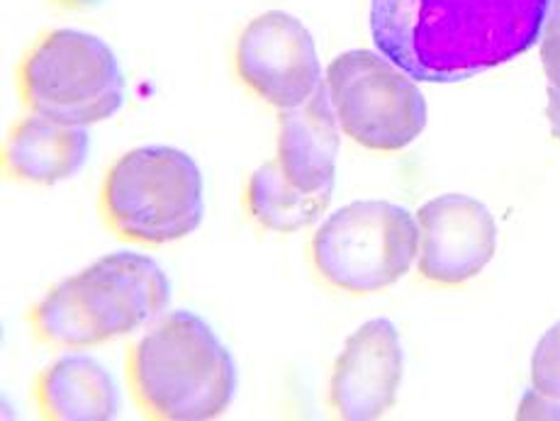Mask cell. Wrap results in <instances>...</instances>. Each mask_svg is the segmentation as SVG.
I'll return each instance as SVG.
<instances>
[{
  "label": "cell",
  "mask_w": 560,
  "mask_h": 421,
  "mask_svg": "<svg viewBox=\"0 0 560 421\" xmlns=\"http://www.w3.org/2000/svg\"><path fill=\"white\" fill-rule=\"evenodd\" d=\"M32 399L47 421H110L120 412L113 375L91 355H61L42 369Z\"/></svg>",
  "instance_id": "4fadbf2b"
},
{
  "label": "cell",
  "mask_w": 560,
  "mask_h": 421,
  "mask_svg": "<svg viewBox=\"0 0 560 421\" xmlns=\"http://www.w3.org/2000/svg\"><path fill=\"white\" fill-rule=\"evenodd\" d=\"M417 268L427 283L458 288L478 278L498 248V222L488 204L448 192L417 210Z\"/></svg>",
  "instance_id": "9c48e42d"
},
{
  "label": "cell",
  "mask_w": 560,
  "mask_h": 421,
  "mask_svg": "<svg viewBox=\"0 0 560 421\" xmlns=\"http://www.w3.org/2000/svg\"><path fill=\"white\" fill-rule=\"evenodd\" d=\"M516 419H546V421H560V399L546 397L534 387L524 393L520 409H516Z\"/></svg>",
  "instance_id": "e0dca14e"
},
{
  "label": "cell",
  "mask_w": 560,
  "mask_h": 421,
  "mask_svg": "<svg viewBox=\"0 0 560 421\" xmlns=\"http://www.w3.org/2000/svg\"><path fill=\"white\" fill-rule=\"evenodd\" d=\"M339 129L327 81L303 105L278 113L276 161L290 183L310 192L334 188L341 147Z\"/></svg>",
  "instance_id": "8fae6325"
},
{
  "label": "cell",
  "mask_w": 560,
  "mask_h": 421,
  "mask_svg": "<svg viewBox=\"0 0 560 421\" xmlns=\"http://www.w3.org/2000/svg\"><path fill=\"white\" fill-rule=\"evenodd\" d=\"M98 210L107 230L127 244L186 239L205 218V183L196 159L166 144L125 151L105 171Z\"/></svg>",
  "instance_id": "277c9868"
},
{
  "label": "cell",
  "mask_w": 560,
  "mask_h": 421,
  "mask_svg": "<svg viewBox=\"0 0 560 421\" xmlns=\"http://www.w3.org/2000/svg\"><path fill=\"white\" fill-rule=\"evenodd\" d=\"M91 151L89 127H69L27 115L8 129L3 174L25 186H57L85 166Z\"/></svg>",
  "instance_id": "7c38bea8"
},
{
  "label": "cell",
  "mask_w": 560,
  "mask_h": 421,
  "mask_svg": "<svg viewBox=\"0 0 560 421\" xmlns=\"http://www.w3.org/2000/svg\"><path fill=\"white\" fill-rule=\"evenodd\" d=\"M168 300L171 283L154 258L117 252L49 288L27 321L49 349H93L154 321Z\"/></svg>",
  "instance_id": "3957f363"
},
{
  "label": "cell",
  "mask_w": 560,
  "mask_h": 421,
  "mask_svg": "<svg viewBox=\"0 0 560 421\" xmlns=\"http://www.w3.org/2000/svg\"><path fill=\"white\" fill-rule=\"evenodd\" d=\"M405 353L390 319H371L343 343L329 381V407L343 421H373L397 402Z\"/></svg>",
  "instance_id": "30bf717a"
},
{
  "label": "cell",
  "mask_w": 560,
  "mask_h": 421,
  "mask_svg": "<svg viewBox=\"0 0 560 421\" xmlns=\"http://www.w3.org/2000/svg\"><path fill=\"white\" fill-rule=\"evenodd\" d=\"M417 256V214L387 200L343 204L310 242V261L322 283L347 295H375L393 288Z\"/></svg>",
  "instance_id": "8992f818"
},
{
  "label": "cell",
  "mask_w": 560,
  "mask_h": 421,
  "mask_svg": "<svg viewBox=\"0 0 560 421\" xmlns=\"http://www.w3.org/2000/svg\"><path fill=\"white\" fill-rule=\"evenodd\" d=\"M334 188L303 190L280 171L278 161H266L246 180L244 208L266 232L293 234L307 230L327 212Z\"/></svg>",
  "instance_id": "5bb4252c"
},
{
  "label": "cell",
  "mask_w": 560,
  "mask_h": 421,
  "mask_svg": "<svg viewBox=\"0 0 560 421\" xmlns=\"http://www.w3.org/2000/svg\"><path fill=\"white\" fill-rule=\"evenodd\" d=\"M15 89L30 115L69 127L110 120L127 101L113 47L73 27L47 30L32 42L15 67Z\"/></svg>",
  "instance_id": "5b68a950"
},
{
  "label": "cell",
  "mask_w": 560,
  "mask_h": 421,
  "mask_svg": "<svg viewBox=\"0 0 560 421\" xmlns=\"http://www.w3.org/2000/svg\"><path fill=\"white\" fill-rule=\"evenodd\" d=\"M232 61L244 89L278 113L303 105L325 83L310 30L283 10H268L246 23Z\"/></svg>",
  "instance_id": "ba28073f"
},
{
  "label": "cell",
  "mask_w": 560,
  "mask_h": 421,
  "mask_svg": "<svg viewBox=\"0 0 560 421\" xmlns=\"http://www.w3.org/2000/svg\"><path fill=\"white\" fill-rule=\"evenodd\" d=\"M551 0H371L375 49L417 83H463L541 42Z\"/></svg>",
  "instance_id": "6da1fadb"
},
{
  "label": "cell",
  "mask_w": 560,
  "mask_h": 421,
  "mask_svg": "<svg viewBox=\"0 0 560 421\" xmlns=\"http://www.w3.org/2000/svg\"><path fill=\"white\" fill-rule=\"evenodd\" d=\"M532 387L546 397L560 399V321L536 343L532 355Z\"/></svg>",
  "instance_id": "9a60e30c"
},
{
  "label": "cell",
  "mask_w": 560,
  "mask_h": 421,
  "mask_svg": "<svg viewBox=\"0 0 560 421\" xmlns=\"http://www.w3.org/2000/svg\"><path fill=\"white\" fill-rule=\"evenodd\" d=\"M548 23H560V0H551V10H548Z\"/></svg>",
  "instance_id": "d6986e66"
},
{
  "label": "cell",
  "mask_w": 560,
  "mask_h": 421,
  "mask_svg": "<svg viewBox=\"0 0 560 421\" xmlns=\"http://www.w3.org/2000/svg\"><path fill=\"white\" fill-rule=\"evenodd\" d=\"M541 63L551 89L560 91V23H548L541 35Z\"/></svg>",
  "instance_id": "2e32d148"
},
{
  "label": "cell",
  "mask_w": 560,
  "mask_h": 421,
  "mask_svg": "<svg viewBox=\"0 0 560 421\" xmlns=\"http://www.w3.org/2000/svg\"><path fill=\"white\" fill-rule=\"evenodd\" d=\"M327 91L341 132L369 151L395 154L427 127V101L417 81L381 51L339 54L327 69Z\"/></svg>",
  "instance_id": "52a82bcc"
},
{
  "label": "cell",
  "mask_w": 560,
  "mask_h": 421,
  "mask_svg": "<svg viewBox=\"0 0 560 421\" xmlns=\"http://www.w3.org/2000/svg\"><path fill=\"white\" fill-rule=\"evenodd\" d=\"M546 117L548 125H551L553 137L560 142V91L548 85V105H546Z\"/></svg>",
  "instance_id": "ac0fdd59"
},
{
  "label": "cell",
  "mask_w": 560,
  "mask_h": 421,
  "mask_svg": "<svg viewBox=\"0 0 560 421\" xmlns=\"http://www.w3.org/2000/svg\"><path fill=\"white\" fill-rule=\"evenodd\" d=\"M125 377L139 412L154 421L218 419L240 387L230 349L188 309L171 312L129 347Z\"/></svg>",
  "instance_id": "7a4b0ae2"
}]
</instances>
